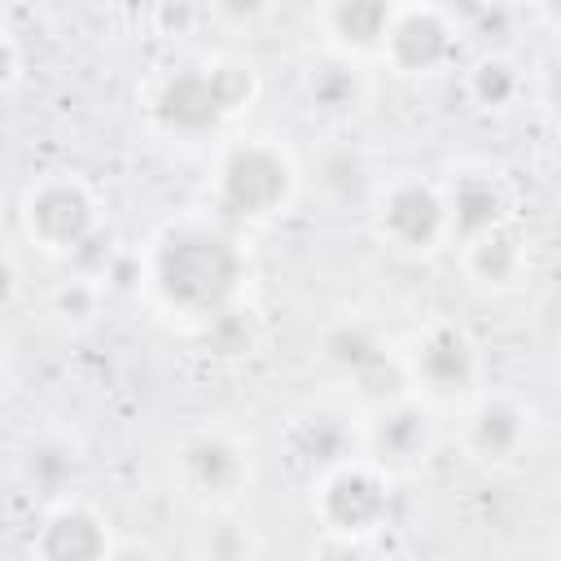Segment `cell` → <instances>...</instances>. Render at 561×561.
Segmentation results:
<instances>
[{"label": "cell", "mask_w": 561, "mask_h": 561, "mask_svg": "<svg viewBox=\"0 0 561 561\" xmlns=\"http://www.w3.org/2000/svg\"><path fill=\"white\" fill-rule=\"evenodd\" d=\"M250 259L241 241L210 219H175L153 237L149 250V289L162 311L202 324L241 298Z\"/></svg>", "instance_id": "6da1fadb"}, {"label": "cell", "mask_w": 561, "mask_h": 561, "mask_svg": "<svg viewBox=\"0 0 561 561\" xmlns=\"http://www.w3.org/2000/svg\"><path fill=\"white\" fill-rule=\"evenodd\" d=\"M259 96V75L241 57H206L171 70L149 101V123L171 140L215 136L228 118L250 110Z\"/></svg>", "instance_id": "7a4b0ae2"}, {"label": "cell", "mask_w": 561, "mask_h": 561, "mask_svg": "<svg viewBox=\"0 0 561 561\" xmlns=\"http://www.w3.org/2000/svg\"><path fill=\"white\" fill-rule=\"evenodd\" d=\"M298 197V167L294 158L263 140H237L224 149L219 167H215V206L219 215L237 219V224H263L276 219L294 206Z\"/></svg>", "instance_id": "3957f363"}, {"label": "cell", "mask_w": 561, "mask_h": 561, "mask_svg": "<svg viewBox=\"0 0 561 561\" xmlns=\"http://www.w3.org/2000/svg\"><path fill=\"white\" fill-rule=\"evenodd\" d=\"M408 390L430 408H469L482 394V346L456 320L425 324L403 351Z\"/></svg>", "instance_id": "277c9868"}, {"label": "cell", "mask_w": 561, "mask_h": 561, "mask_svg": "<svg viewBox=\"0 0 561 561\" xmlns=\"http://www.w3.org/2000/svg\"><path fill=\"white\" fill-rule=\"evenodd\" d=\"M18 224L35 250L53 259H75L101 232L96 193L70 171H48L22 193Z\"/></svg>", "instance_id": "5b68a950"}, {"label": "cell", "mask_w": 561, "mask_h": 561, "mask_svg": "<svg viewBox=\"0 0 561 561\" xmlns=\"http://www.w3.org/2000/svg\"><path fill=\"white\" fill-rule=\"evenodd\" d=\"M311 513L329 535L346 543L377 535L390 522V469L377 465L373 456H355V460H342L316 473Z\"/></svg>", "instance_id": "8992f818"}, {"label": "cell", "mask_w": 561, "mask_h": 561, "mask_svg": "<svg viewBox=\"0 0 561 561\" xmlns=\"http://www.w3.org/2000/svg\"><path fill=\"white\" fill-rule=\"evenodd\" d=\"M175 482L202 508L237 504L254 482L250 447L228 430H193L175 447Z\"/></svg>", "instance_id": "52a82bcc"}, {"label": "cell", "mask_w": 561, "mask_h": 561, "mask_svg": "<svg viewBox=\"0 0 561 561\" xmlns=\"http://www.w3.org/2000/svg\"><path fill=\"white\" fill-rule=\"evenodd\" d=\"M373 228L399 254H434L438 245L451 241V219H447L443 184L421 180V175L390 180L381 188V197H377Z\"/></svg>", "instance_id": "ba28073f"}, {"label": "cell", "mask_w": 561, "mask_h": 561, "mask_svg": "<svg viewBox=\"0 0 561 561\" xmlns=\"http://www.w3.org/2000/svg\"><path fill=\"white\" fill-rule=\"evenodd\" d=\"M320 355L324 364L351 381L368 403L408 394V373H403V355H390V346L381 342V333L364 320H342L333 329H324L320 337Z\"/></svg>", "instance_id": "9c48e42d"}, {"label": "cell", "mask_w": 561, "mask_h": 561, "mask_svg": "<svg viewBox=\"0 0 561 561\" xmlns=\"http://www.w3.org/2000/svg\"><path fill=\"white\" fill-rule=\"evenodd\" d=\"M456 22L443 4L434 0H416V4H399L390 35L381 44V61L403 75V79H421V75H438L456 61Z\"/></svg>", "instance_id": "30bf717a"}, {"label": "cell", "mask_w": 561, "mask_h": 561, "mask_svg": "<svg viewBox=\"0 0 561 561\" xmlns=\"http://www.w3.org/2000/svg\"><path fill=\"white\" fill-rule=\"evenodd\" d=\"M434 438H438L434 434V412L412 390L373 403V412L364 421V456H373L390 473L425 465L430 451H434Z\"/></svg>", "instance_id": "8fae6325"}, {"label": "cell", "mask_w": 561, "mask_h": 561, "mask_svg": "<svg viewBox=\"0 0 561 561\" xmlns=\"http://www.w3.org/2000/svg\"><path fill=\"white\" fill-rule=\"evenodd\" d=\"M530 430H535V416L522 399L482 390L465 412V451L486 469H504L526 456Z\"/></svg>", "instance_id": "7c38bea8"}, {"label": "cell", "mask_w": 561, "mask_h": 561, "mask_svg": "<svg viewBox=\"0 0 561 561\" xmlns=\"http://www.w3.org/2000/svg\"><path fill=\"white\" fill-rule=\"evenodd\" d=\"M443 197H447V219H451V241L456 245H465L478 232L513 219V188L486 162L456 167L447 175V184H443Z\"/></svg>", "instance_id": "4fadbf2b"}, {"label": "cell", "mask_w": 561, "mask_h": 561, "mask_svg": "<svg viewBox=\"0 0 561 561\" xmlns=\"http://www.w3.org/2000/svg\"><path fill=\"white\" fill-rule=\"evenodd\" d=\"M285 447H289V460L316 478L342 460L364 456V421H355L346 408L320 403V408H307L289 421Z\"/></svg>", "instance_id": "5bb4252c"}, {"label": "cell", "mask_w": 561, "mask_h": 561, "mask_svg": "<svg viewBox=\"0 0 561 561\" xmlns=\"http://www.w3.org/2000/svg\"><path fill=\"white\" fill-rule=\"evenodd\" d=\"M460 267H465V280L478 289V294H513L526 285L530 276V237L526 228L513 219L478 232L473 241L460 245Z\"/></svg>", "instance_id": "9a60e30c"}, {"label": "cell", "mask_w": 561, "mask_h": 561, "mask_svg": "<svg viewBox=\"0 0 561 561\" xmlns=\"http://www.w3.org/2000/svg\"><path fill=\"white\" fill-rule=\"evenodd\" d=\"M31 557H39V561H105V557H114L110 522L83 500H57L31 539Z\"/></svg>", "instance_id": "2e32d148"}, {"label": "cell", "mask_w": 561, "mask_h": 561, "mask_svg": "<svg viewBox=\"0 0 561 561\" xmlns=\"http://www.w3.org/2000/svg\"><path fill=\"white\" fill-rule=\"evenodd\" d=\"M399 13V0H329L324 4V31L333 39V53L342 57H381V44L390 35V22Z\"/></svg>", "instance_id": "e0dca14e"}, {"label": "cell", "mask_w": 561, "mask_h": 561, "mask_svg": "<svg viewBox=\"0 0 561 561\" xmlns=\"http://www.w3.org/2000/svg\"><path fill=\"white\" fill-rule=\"evenodd\" d=\"M302 92H307V105L320 114V118H351L364 110L368 101V79L364 70L355 66V57H320L307 79H302Z\"/></svg>", "instance_id": "ac0fdd59"}, {"label": "cell", "mask_w": 561, "mask_h": 561, "mask_svg": "<svg viewBox=\"0 0 561 561\" xmlns=\"http://www.w3.org/2000/svg\"><path fill=\"white\" fill-rule=\"evenodd\" d=\"M465 96L486 110V114H504L517 105L522 96V66L508 57V53H482L469 70H465Z\"/></svg>", "instance_id": "d6986e66"}, {"label": "cell", "mask_w": 561, "mask_h": 561, "mask_svg": "<svg viewBox=\"0 0 561 561\" xmlns=\"http://www.w3.org/2000/svg\"><path fill=\"white\" fill-rule=\"evenodd\" d=\"M197 342L210 359H245L259 346V316L250 302H228L224 311L206 316L197 324Z\"/></svg>", "instance_id": "ffe728a7"}, {"label": "cell", "mask_w": 561, "mask_h": 561, "mask_svg": "<svg viewBox=\"0 0 561 561\" xmlns=\"http://www.w3.org/2000/svg\"><path fill=\"white\" fill-rule=\"evenodd\" d=\"M79 465H83L79 443L66 438V434H39L22 456V469H26L31 486H39L44 495H66V486L79 473Z\"/></svg>", "instance_id": "44dd1931"}, {"label": "cell", "mask_w": 561, "mask_h": 561, "mask_svg": "<svg viewBox=\"0 0 561 561\" xmlns=\"http://www.w3.org/2000/svg\"><path fill=\"white\" fill-rule=\"evenodd\" d=\"M101 294H105V285H101L96 276L79 272V276L61 280V285L53 289L48 307H53V316L66 320V324H88V320L96 316V307H101Z\"/></svg>", "instance_id": "7402d4cb"}, {"label": "cell", "mask_w": 561, "mask_h": 561, "mask_svg": "<svg viewBox=\"0 0 561 561\" xmlns=\"http://www.w3.org/2000/svg\"><path fill=\"white\" fill-rule=\"evenodd\" d=\"M197 26V0H158L153 4V31L158 35H188Z\"/></svg>", "instance_id": "603a6c76"}, {"label": "cell", "mask_w": 561, "mask_h": 561, "mask_svg": "<svg viewBox=\"0 0 561 561\" xmlns=\"http://www.w3.org/2000/svg\"><path fill=\"white\" fill-rule=\"evenodd\" d=\"M215 18L228 22V26H254L259 18H267L272 0H210Z\"/></svg>", "instance_id": "cb8c5ba5"}, {"label": "cell", "mask_w": 561, "mask_h": 561, "mask_svg": "<svg viewBox=\"0 0 561 561\" xmlns=\"http://www.w3.org/2000/svg\"><path fill=\"white\" fill-rule=\"evenodd\" d=\"M543 101H548V110L561 118V57H552L548 70H543Z\"/></svg>", "instance_id": "d4e9b609"}, {"label": "cell", "mask_w": 561, "mask_h": 561, "mask_svg": "<svg viewBox=\"0 0 561 561\" xmlns=\"http://www.w3.org/2000/svg\"><path fill=\"white\" fill-rule=\"evenodd\" d=\"M22 79V53H18V39L4 35V92H13Z\"/></svg>", "instance_id": "484cf974"}, {"label": "cell", "mask_w": 561, "mask_h": 561, "mask_svg": "<svg viewBox=\"0 0 561 561\" xmlns=\"http://www.w3.org/2000/svg\"><path fill=\"white\" fill-rule=\"evenodd\" d=\"M535 9L543 13V22H548L552 31H561V0H535Z\"/></svg>", "instance_id": "4316f807"}]
</instances>
